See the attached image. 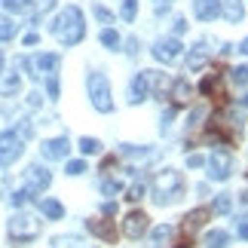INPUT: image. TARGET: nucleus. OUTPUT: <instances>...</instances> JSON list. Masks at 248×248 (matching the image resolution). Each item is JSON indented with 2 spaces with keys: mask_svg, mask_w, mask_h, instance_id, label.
Listing matches in <instances>:
<instances>
[{
  "mask_svg": "<svg viewBox=\"0 0 248 248\" xmlns=\"http://www.w3.org/2000/svg\"><path fill=\"white\" fill-rule=\"evenodd\" d=\"M104 215H117V205H113V202H104Z\"/></svg>",
  "mask_w": 248,
  "mask_h": 248,
  "instance_id": "nucleus-40",
  "label": "nucleus"
},
{
  "mask_svg": "<svg viewBox=\"0 0 248 248\" xmlns=\"http://www.w3.org/2000/svg\"><path fill=\"white\" fill-rule=\"evenodd\" d=\"M28 68L34 71V77H40V74H49V71H55L59 68V55H37L34 62H28Z\"/></svg>",
  "mask_w": 248,
  "mask_h": 248,
  "instance_id": "nucleus-15",
  "label": "nucleus"
},
{
  "mask_svg": "<svg viewBox=\"0 0 248 248\" xmlns=\"http://www.w3.org/2000/svg\"><path fill=\"white\" fill-rule=\"evenodd\" d=\"M199 92H202V95H215L217 101H224L227 92H224V86H221V74H208V77L199 83Z\"/></svg>",
  "mask_w": 248,
  "mask_h": 248,
  "instance_id": "nucleus-14",
  "label": "nucleus"
},
{
  "mask_svg": "<svg viewBox=\"0 0 248 248\" xmlns=\"http://www.w3.org/2000/svg\"><path fill=\"white\" fill-rule=\"evenodd\" d=\"M190 95H193L190 83L187 80H175V86H171V98H175V104H187Z\"/></svg>",
  "mask_w": 248,
  "mask_h": 248,
  "instance_id": "nucleus-19",
  "label": "nucleus"
},
{
  "mask_svg": "<svg viewBox=\"0 0 248 248\" xmlns=\"http://www.w3.org/2000/svg\"><path fill=\"white\" fill-rule=\"evenodd\" d=\"M205 163H208V178L212 181H227L233 171V154L227 147H217V150H212V156Z\"/></svg>",
  "mask_w": 248,
  "mask_h": 248,
  "instance_id": "nucleus-6",
  "label": "nucleus"
},
{
  "mask_svg": "<svg viewBox=\"0 0 248 248\" xmlns=\"http://www.w3.org/2000/svg\"><path fill=\"white\" fill-rule=\"evenodd\" d=\"M40 154L46 156V159H64L71 154V141L68 138H49V141H43V147H40Z\"/></svg>",
  "mask_w": 248,
  "mask_h": 248,
  "instance_id": "nucleus-11",
  "label": "nucleus"
},
{
  "mask_svg": "<svg viewBox=\"0 0 248 248\" xmlns=\"http://www.w3.org/2000/svg\"><path fill=\"white\" fill-rule=\"evenodd\" d=\"M86 227H89V233L98 236V239L117 242V227H113V221H104V217H89V221H86Z\"/></svg>",
  "mask_w": 248,
  "mask_h": 248,
  "instance_id": "nucleus-10",
  "label": "nucleus"
},
{
  "mask_svg": "<svg viewBox=\"0 0 248 248\" xmlns=\"http://www.w3.org/2000/svg\"><path fill=\"white\" fill-rule=\"evenodd\" d=\"M233 80L236 83H248V64H239V68L233 71Z\"/></svg>",
  "mask_w": 248,
  "mask_h": 248,
  "instance_id": "nucleus-34",
  "label": "nucleus"
},
{
  "mask_svg": "<svg viewBox=\"0 0 248 248\" xmlns=\"http://www.w3.org/2000/svg\"><path fill=\"white\" fill-rule=\"evenodd\" d=\"M141 196H144V184H135V187H129V196H126V199H132V202H138Z\"/></svg>",
  "mask_w": 248,
  "mask_h": 248,
  "instance_id": "nucleus-35",
  "label": "nucleus"
},
{
  "mask_svg": "<svg viewBox=\"0 0 248 248\" xmlns=\"http://www.w3.org/2000/svg\"><path fill=\"white\" fill-rule=\"evenodd\" d=\"M25 181H28V193H43V190L52 184V175L43 166H31L25 171Z\"/></svg>",
  "mask_w": 248,
  "mask_h": 248,
  "instance_id": "nucleus-9",
  "label": "nucleus"
},
{
  "mask_svg": "<svg viewBox=\"0 0 248 248\" xmlns=\"http://www.w3.org/2000/svg\"><path fill=\"white\" fill-rule=\"evenodd\" d=\"M52 248H83V242L77 236H59V239L52 242Z\"/></svg>",
  "mask_w": 248,
  "mask_h": 248,
  "instance_id": "nucleus-27",
  "label": "nucleus"
},
{
  "mask_svg": "<svg viewBox=\"0 0 248 248\" xmlns=\"http://www.w3.org/2000/svg\"><path fill=\"white\" fill-rule=\"evenodd\" d=\"M221 13L230 18V22H239V18L245 16L242 9V0H221Z\"/></svg>",
  "mask_w": 248,
  "mask_h": 248,
  "instance_id": "nucleus-18",
  "label": "nucleus"
},
{
  "mask_svg": "<svg viewBox=\"0 0 248 248\" xmlns=\"http://www.w3.org/2000/svg\"><path fill=\"white\" fill-rule=\"evenodd\" d=\"M205 163V156H199V154H193V156H187V166L190 169H199V166H202Z\"/></svg>",
  "mask_w": 248,
  "mask_h": 248,
  "instance_id": "nucleus-36",
  "label": "nucleus"
},
{
  "mask_svg": "<svg viewBox=\"0 0 248 248\" xmlns=\"http://www.w3.org/2000/svg\"><path fill=\"white\" fill-rule=\"evenodd\" d=\"M52 34L59 37L64 46H77L86 37V25H83V13L77 6H64L52 22Z\"/></svg>",
  "mask_w": 248,
  "mask_h": 248,
  "instance_id": "nucleus-1",
  "label": "nucleus"
},
{
  "mask_svg": "<svg viewBox=\"0 0 248 248\" xmlns=\"http://www.w3.org/2000/svg\"><path fill=\"white\" fill-rule=\"evenodd\" d=\"M208 217H212V208H193V212H190L187 217H184V230H199V227H202Z\"/></svg>",
  "mask_w": 248,
  "mask_h": 248,
  "instance_id": "nucleus-16",
  "label": "nucleus"
},
{
  "mask_svg": "<svg viewBox=\"0 0 248 248\" xmlns=\"http://www.w3.org/2000/svg\"><path fill=\"white\" fill-rule=\"evenodd\" d=\"M193 9H196V18H202V22H212V18L221 16V0H196Z\"/></svg>",
  "mask_w": 248,
  "mask_h": 248,
  "instance_id": "nucleus-13",
  "label": "nucleus"
},
{
  "mask_svg": "<svg viewBox=\"0 0 248 248\" xmlns=\"http://www.w3.org/2000/svg\"><path fill=\"white\" fill-rule=\"evenodd\" d=\"M159 3H169V0H159Z\"/></svg>",
  "mask_w": 248,
  "mask_h": 248,
  "instance_id": "nucleus-46",
  "label": "nucleus"
},
{
  "mask_svg": "<svg viewBox=\"0 0 248 248\" xmlns=\"http://www.w3.org/2000/svg\"><path fill=\"white\" fill-rule=\"evenodd\" d=\"M230 208H233V199L227 196V193L215 199V212H221V215H224V212H230Z\"/></svg>",
  "mask_w": 248,
  "mask_h": 248,
  "instance_id": "nucleus-31",
  "label": "nucleus"
},
{
  "mask_svg": "<svg viewBox=\"0 0 248 248\" xmlns=\"http://www.w3.org/2000/svg\"><path fill=\"white\" fill-rule=\"evenodd\" d=\"M16 89H18V77L13 74V77H9V80L3 83V92H16Z\"/></svg>",
  "mask_w": 248,
  "mask_h": 248,
  "instance_id": "nucleus-37",
  "label": "nucleus"
},
{
  "mask_svg": "<svg viewBox=\"0 0 248 248\" xmlns=\"http://www.w3.org/2000/svg\"><path fill=\"white\" fill-rule=\"evenodd\" d=\"M3 3V9H9V13H31L34 3L31 0H0Z\"/></svg>",
  "mask_w": 248,
  "mask_h": 248,
  "instance_id": "nucleus-23",
  "label": "nucleus"
},
{
  "mask_svg": "<svg viewBox=\"0 0 248 248\" xmlns=\"http://www.w3.org/2000/svg\"><path fill=\"white\" fill-rule=\"evenodd\" d=\"M242 108H248V95H245V98H242Z\"/></svg>",
  "mask_w": 248,
  "mask_h": 248,
  "instance_id": "nucleus-44",
  "label": "nucleus"
},
{
  "mask_svg": "<svg viewBox=\"0 0 248 248\" xmlns=\"http://www.w3.org/2000/svg\"><path fill=\"white\" fill-rule=\"evenodd\" d=\"M46 89H49V95H52V98H59V80H55V77H49V83H46Z\"/></svg>",
  "mask_w": 248,
  "mask_h": 248,
  "instance_id": "nucleus-38",
  "label": "nucleus"
},
{
  "mask_svg": "<svg viewBox=\"0 0 248 248\" xmlns=\"http://www.w3.org/2000/svg\"><path fill=\"white\" fill-rule=\"evenodd\" d=\"M25 150V138L18 132H0V169L13 166Z\"/></svg>",
  "mask_w": 248,
  "mask_h": 248,
  "instance_id": "nucleus-5",
  "label": "nucleus"
},
{
  "mask_svg": "<svg viewBox=\"0 0 248 248\" xmlns=\"http://www.w3.org/2000/svg\"><path fill=\"white\" fill-rule=\"evenodd\" d=\"M227 242H230V233L224 230H212L205 236V248H227Z\"/></svg>",
  "mask_w": 248,
  "mask_h": 248,
  "instance_id": "nucleus-21",
  "label": "nucleus"
},
{
  "mask_svg": "<svg viewBox=\"0 0 248 248\" xmlns=\"http://www.w3.org/2000/svg\"><path fill=\"white\" fill-rule=\"evenodd\" d=\"M83 171H86L83 159H71V163H68V175H83Z\"/></svg>",
  "mask_w": 248,
  "mask_h": 248,
  "instance_id": "nucleus-33",
  "label": "nucleus"
},
{
  "mask_svg": "<svg viewBox=\"0 0 248 248\" xmlns=\"http://www.w3.org/2000/svg\"><path fill=\"white\" fill-rule=\"evenodd\" d=\"M239 236H242V239H248V224H242V227H239Z\"/></svg>",
  "mask_w": 248,
  "mask_h": 248,
  "instance_id": "nucleus-42",
  "label": "nucleus"
},
{
  "mask_svg": "<svg viewBox=\"0 0 248 248\" xmlns=\"http://www.w3.org/2000/svg\"><path fill=\"white\" fill-rule=\"evenodd\" d=\"M181 190H184V178L175 169H166L154 178V199L159 205H171L181 196Z\"/></svg>",
  "mask_w": 248,
  "mask_h": 248,
  "instance_id": "nucleus-2",
  "label": "nucleus"
},
{
  "mask_svg": "<svg viewBox=\"0 0 248 248\" xmlns=\"http://www.w3.org/2000/svg\"><path fill=\"white\" fill-rule=\"evenodd\" d=\"M147 221H150V217L144 212H129L126 221H123V233H126V239H141V236L147 233Z\"/></svg>",
  "mask_w": 248,
  "mask_h": 248,
  "instance_id": "nucleus-8",
  "label": "nucleus"
},
{
  "mask_svg": "<svg viewBox=\"0 0 248 248\" xmlns=\"http://www.w3.org/2000/svg\"><path fill=\"white\" fill-rule=\"evenodd\" d=\"M175 248H193V242H190V239H184V242H178Z\"/></svg>",
  "mask_w": 248,
  "mask_h": 248,
  "instance_id": "nucleus-43",
  "label": "nucleus"
},
{
  "mask_svg": "<svg viewBox=\"0 0 248 248\" xmlns=\"http://www.w3.org/2000/svg\"><path fill=\"white\" fill-rule=\"evenodd\" d=\"M208 52H212V49H205V46L199 43L196 49L190 52V59H187V68H202V64L208 62Z\"/></svg>",
  "mask_w": 248,
  "mask_h": 248,
  "instance_id": "nucleus-20",
  "label": "nucleus"
},
{
  "mask_svg": "<svg viewBox=\"0 0 248 248\" xmlns=\"http://www.w3.org/2000/svg\"><path fill=\"white\" fill-rule=\"evenodd\" d=\"M92 13H95V18H98L101 25H113V13H110V9H104V6H95Z\"/></svg>",
  "mask_w": 248,
  "mask_h": 248,
  "instance_id": "nucleus-29",
  "label": "nucleus"
},
{
  "mask_svg": "<svg viewBox=\"0 0 248 248\" xmlns=\"http://www.w3.org/2000/svg\"><path fill=\"white\" fill-rule=\"evenodd\" d=\"M6 236L13 239L16 245H25V242H31L40 236V217H34V215H13V221L6 224Z\"/></svg>",
  "mask_w": 248,
  "mask_h": 248,
  "instance_id": "nucleus-3",
  "label": "nucleus"
},
{
  "mask_svg": "<svg viewBox=\"0 0 248 248\" xmlns=\"http://www.w3.org/2000/svg\"><path fill=\"white\" fill-rule=\"evenodd\" d=\"M150 239H154V245H166V242L171 239V227H169V224H163V227H156V230L150 233Z\"/></svg>",
  "mask_w": 248,
  "mask_h": 248,
  "instance_id": "nucleus-24",
  "label": "nucleus"
},
{
  "mask_svg": "<svg viewBox=\"0 0 248 248\" xmlns=\"http://www.w3.org/2000/svg\"><path fill=\"white\" fill-rule=\"evenodd\" d=\"M101 43L108 46V49H120V34L110 31V28H104V31H101Z\"/></svg>",
  "mask_w": 248,
  "mask_h": 248,
  "instance_id": "nucleus-26",
  "label": "nucleus"
},
{
  "mask_svg": "<svg viewBox=\"0 0 248 248\" xmlns=\"http://www.w3.org/2000/svg\"><path fill=\"white\" fill-rule=\"evenodd\" d=\"M16 31H18V25L13 22V18H9V16H0V43H3V40H13Z\"/></svg>",
  "mask_w": 248,
  "mask_h": 248,
  "instance_id": "nucleus-22",
  "label": "nucleus"
},
{
  "mask_svg": "<svg viewBox=\"0 0 248 248\" xmlns=\"http://www.w3.org/2000/svg\"><path fill=\"white\" fill-rule=\"evenodd\" d=\"M101 193H104V196H113V193H120V181H110V178H104V181H101Z\"/></svg>",
  "mask_w": 248,
  "mask_h": 248,
  "instance_id": "nucleus-30",
  "label": "nucleus"
},
{
  "mask_svg": "<svg viewBox=\"0 0 248 248\" xmlns=\"http://www.w3.org/2000/svg\"><path fill=\"white\" fill-rule=\"evenodd\" d=\"M37 40H40V37H37V34H34V31H31V34H25V46H34V43H37Z\"/></svg>",
  "mask_w": 248,
  "mask_h": 248,
  "instance_id": "nucleus-39",
  "label": "nucleus"
},
{
  "mask_svg": "<svg viewBox=\"0 0 248 248\" xmlns=\"http://www.w3.org/2000/svg\"><path fill=\"white\" fill-rule=\"evenodd\" d=\"M135 13H138V0H126V3H123V18H126V22H135Z\"/></svg>",
  "mask_w": 248,
  "mask_h": 248,
  "instance_id": "nucleus-28",
  "label": "nucleus"
},
{
  "mask_svg": "<svg viewBox=\"0 0 248 248\" xmlns=\"http://www.w3.org/2000/svg\"><path fill=\"white\" fill-rule=\"evenodd\" d=\"M80 150H83L86 156L101 154V141H98V138H80Z\"/></svg>",
  "mask_w": 248,
  "mask_h": 248,
  "instance_id": "nucleus-25",
  "label": "nucleus"
},
{
  "mask_svg": "<svg viewBox=\"0 0 248 248\" xmlns=\"http://www.w3.org/2000/svg\"><path fill=\"white\" fill-rule=\"evenodd\" d=\"M154 59L163 62V64H175L181 59V43L175 40V37H166V40H159L154 46Z\"/></svg>",
  "mask_w": 248,
  "mask_h": 248,
  "instance_id": "nucleus-7",
  "label": "nucleus"
},
{
  "mask_svg": "<svg viewBox=\"0 0 248 248\" xmlns=\"http://www.w3.org/2000/svg\"><path fill=\"white\" fill-rule=\"evenodd\" d=\"M144 98H147V71L144 74H135L132 83H129V101L132 104H141Z\"/></svg>",
  "mask_w": 248,
  "mask_h": 248,
  "instance_id": "nucleus-12",
  "label": "nucleus"
},
{
  "mask_svg": "<svg viewBox=\"0 0 248 248\" xmlns=\"http://www.w3.org/2000/svg\"><path fill=\"white\" fill-rule=\"evenodd\" d=\"M0 71H3V55H0Z\"/></svg>",
  "mask_w": 248,
  "mask_h": 248,
  "instance_id": "nucleus-45",
  "label": "nucleus"
},
{
  "mask_svg": "<svg viewBox=\"0 0 248 248\" xmlns=\"http://www.w3.org/2000/svg\"><path fill=\"white\" fill-rule=\"evenodd\" d=\"M31 196H34V193H28V190H18V193H13V205H16V208H22Z\"/></svg>",
  "mask_w": 248,
  "mask_h": 248,
  "instance_id": "nucleus-32",
  "label": "nucleus"
},
{
  "mask_svg": "<svg viewBox=\"0 0 248 248\" xmlns=\"http://www.w3.org/2000/svg\"><path fill=\"white\" fill-rule=\"evenodd\" d=\"M40 212L49 217V221H62L64 217V205L59 199H40Z\"/></svg>",
  "mask_w": 248,
  "mask_h": 248,
  "instance_id": "nucleus-17",
  "label": "nucleus"
},
{
  "mask_svg": "<svg viewBox=\"0 0 248 248\" xmlns=\"http://www.w3.org/2000/svg\"><path fill=\"white\" fill-rule=\"evenodd\" d=\"M239 52H242V55H248V37H245V40L239 43Z\"/></svg>",
  "mask_w": 248,
  "mask_h": 248,
  "instance_id": "nucleus-41",
  "label": "nucleus"
},
{
  "mask_svg": "<svg viewBox=\"0 0 248 248\" xmlns=\"http://www.w3.org/2000/svg\"><path fill=\"white\" fill-rule=\"evenodd\" d=\"M89 98H92V108L101 110V113H110L113 110V98H110V86L104 74H89Z\"/></svg>",
  "mask_w": 248,
  "mask_h": 248,
  "instance_id": "nucleus-4",
  "label": "nucleus"
}]
</instances>
